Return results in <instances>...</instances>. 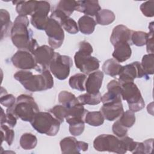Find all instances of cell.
<instances>
[{"label":"cell","instance_id":"cell-1","mask_svg":"<svg viewBox=\"0 0 154 154\" xmlns=\"http://www.w3.org/2000/svg\"><path fill=\"white\" fill-rule=\"evenodd\" d=\"M29 23L27 16L19 15L14 21L10 35L11 41L16 48L32 53L38 45L36 40L32 38V32L28 28Z\"/></svg>","mask_w":154,"mask_h":154},{"label":"cell","instance_id":"cell-2","mask_svg":"<svg viewBox=\"0 0 154 154\" xmlns=\"http://www.w3.org/2000/svg\"><path fill=\"white\" fill-rule=\"evenodd\" d=\"M14 78L29 91H44L54 86L53 77L48 69L43 70L37 75H33L29 70H21L14 73Z\"/></svg>","mask_w":154,"mask_h":154},{"label":"cell","instance_id":"cell-3","mask_svg":"<svg viewBox=\"0 0 154 154\" xmlns=\"http://www.w3.org/2000/svg\"><path fill=\"white\" fill-rule=\"evenodd\" d=\"M93 47L90 43L82 41L79 43V50L74 55V62L76 67L84 74L96 71L99 67V60L91 55Z\"/></svg>","mask_w":154,"mask_h":154},{"label":"cell","instance_id":"cell-4","mask_svg":"<svg viewBox=\"0 0 154 154\" xmlns=\"http://www.w3.org/2000/svg\"><path fill=\"white\" fill-rule=\"evenodd\" d=\"M11 111L22 120L31 122L35 114L39 112V108L34 98L28 94H20L16 103L10 108Z\"/></svg>","mask_w":154,"mask_h":154},{"label":"cell","instance_id":"cell-5","mask_svg":"<svg viewBox=\"0 0 154 154\" xmlns=\"http://www.w3.org/2000/svg\"><path fill=\"white\" fill-rule=\"evenodd\" d=\"M38 133L55 136L58 132L61 123L49 112H38L30 122Z\"/></svg>","mask_w":154,"mask_h":154},{"label":"cell","instance_id":"cell-6","mask_svg":"<svg viewBox=\"0 0 154 154\" xmlns=\"http://www.w3.org/2000/svg\"><path fill=\"white\" fill-rule=\"evenodd\" d=\"M121 97L128 104L129 110L138 112L144 108L145 103L141 92L134 82L122 84Z\"/></svg>","mask_w":154,"mask_h":154},{"label":"cell","instance_id":"cell-7","mask_svg":"<svg viewBox=\"0 0 154 154\" xmlns=\"http://www.w3.org/2000/svg\"><path fill=\"white\" fill-rule=\"evenodd\" d=\"M93 147L99 152L108 151L120 154L127 152L122 139L109 134H102L95 138Z\"/></svg>","mask_w":154,"mask_h":154},{"label":"cell","instance_id":"cell-8","mask_svg":"<svg viewBox=\"0 0 154 154\" xmlns=\"http://www.w3.org/2000/svg\"><path fill=\"white\" fill-rule=\"evenodd\" d=\"M72 66L73 61L69 56L62 55L58 52H55L49 68L56 78L64 80L69 76Z\"/></svg>","mask_w":154,"mask_h":154},{"label":"cell","instance_id":"cell-9","mask_svg":"<svg viewBox=\"0 0 154 154\" xmlns=\"http://www.w3.org/2000/svg\"><path fill=\"white\" fill-rule=\"evenodd\" d=\"M45 31L48 37L49 46L54 49L59 48L64 39V30L60 23L54 19L49 17Z\"/></svg>","mask_w":154,"mask_h":154},{"label":"cell","instance_id":"cell-10","mask_svg":"<svg viewBox=\"0 0 154 154\" xmlns=\"http://www.w3.org/2000/svg\"><path fill=\"white\" fill-rule=\"evenodd\" d=\"M51 5L48 1H37L34 13L31 15V23L37 29L45 30L49 19L48 14Z\"/></svg>","mask_w":154,"mask_h":154},{"label":"cell","instance_id":"cell-11","mask_svg":"<svg viewBox=\"0 0 154 154\" xmlns=\"http://www.w3.org/2000/svg\"><path fill=\"white\" fill-rule=\"evenodd\" d=\"M119 75V81L121 84L134 82L135 78L147 77L148 76L142 68L141 63L138 61H134L131 64L122 66Z\"/></svg>","mask_w":154,"mask_h":154},{"label":"cell","instance_id":"cell-12","mask_svg":"<svg viewBox=\"0 0 154 154\" xmlns=\"http://www.w3.org/2000/svg\"><path fill=\"white\" fill-rule=\"evenodd\" d=\"M11 62L14 66L22 70L36 69L38 67L32 54L26 50H18L12 57Z\"/></svg>","mask_w":154,"mask_h":154},{"label":"cell","instance_id":"cell-13","mask_svg":"<svg viewBox=\"0 0 154 154\" xmlns=\"http://www.w3.org/2000/svg\"><path fill=\"white\" fill-rule=\"evenodd\" d=\"M37 64V70L41 72L48 69L54 58L55 52L53 48L47 45L38 46L32 53Z\"/></svg>","mask_w":154,"mask_h":154},{"label":"cell","instance_id":"cell-14","mask_svg":"<svg viewBox=\"0 0 154 154\" xmlns=\"http://www.w3.org/2000/svg\"><path fill=\"white\" fill-rule=\"evenodd\" d=\"M61 153H79L81 151H86L88 149V143L77 141L75 137H65L60 143Z\"/></svg>","mask_w":154,"mask_h":154},{"label":"cell","instance_id":"cell-15","mask_svg":"<svg viewBox=\"0 0 154 154\" xmlns=\"http://www.w3.org/2000/svg\"><path fill=\"white\" fill-rule=\"evenodd\" d=\"M50 17L58 21L62 28L70 34H75L79 31L77 23L72 18L67 16L63 11L57 8H54Z\"/></svg>","mask_w":154,"mask_h":154},{"label":"cell","instance_id":"cell-16","mask_svg":"<svg viewBox=\"0 0 154 154\" xmlns=\"http://www.w3.org/2000/svg\"><path fill=\"white\" fill-rule=\"evenodd\" d=\"M104 118L108 121H114L123 114V107L122 101H115L103 103L100 108Z\"/></svg>","mask_w":154,"mask_h":154},{"label":"cell","instance_id":"cell-17","mask_svg":"<svg viewBox=\"0 0 154 154\" xmlns=\"http://www.w3.org/2000/svg\"><path fill=\"white\" fill-rule=\"evenodd\" d=\"M107 89L108 92L101 97V102L103 103L115 101H122V84L119 81L111 80L107 84Z\"/></svg>","mask_w":154,"mask_h":154},{"label":"cell","instance_id":"cell-18","mask_svg":"<svg viewBox=\"0 0 154 154\" xmlns=\"http://www.w3.org/2000/svg\"><path fill=\"white\" fill-rule=\"evenodd\" d=\"M103 79V73L100 70H96L89 74L85 82V88L87 93L97 94L101 88Z\"/></svg>","mask_w":154,"mask_h":154},{"label":"cell","instance_id":"cell-19","mask_svg":"<svg viewBox=\"0 0 154 154\" xmlns=\"http://www.w3.org/2000/svg\"><path fill=\"white\" fill-rule=\"evenodd\" d=\"M113 46L114 50L112 55L117 62L123 63L131 57L132 50L130 43L125 41H120L117 42Z\"/></svg>","mask_w":154,"mask_h":154},{"label":"cell","instance_id":"cell-20","mask_svg":"<svg viewBox=\"0 0 154 154\" xmlns=\"http://www.w3.org/2000/svg\"><path fill=\"white\" fill-rule=\"evenodd\" d=\"M67 109V115L65 119L67 123L72 125L81 122H85V116L88 112V110L84 108L83 105L78 103Z\"/></svg>","mask_w":154,"mask_h":154},{"label":"cell","instance_id":"cell-21","mask_svg":"<svg viewBox=\"0 0 154 154\" xmlns=\"http://www.w3.org/2000/svg\"><path fill=\"white\" fill-rule=\"evenodd\" d=\"M76 3L75 10L83 13L86 16H95L101 10L98 1H77Z\"/></svg>","mask_w":154,"mask_h":154},{"label":"cell","instance_id":"cell-22","mask_svg":"<svg viewBox=\"0 0 154 154\" xmlns=\"http://www.w3.org/2000/svg\"><path fill=\"white\" fill-rule=\"evenodd\" d=\"M132 31L123 25H119L115 26L112 31L110 42L112 45L120 41H125L129 43L131 41Z\"/></svg>","mask_w":154,"mask_h":154},{"label":"cell","instance_id":"cell-23","mask_svg":"<svg viewBox=\"0 0 154 154\" xmlns=\"http://www.w3.org/2000/svg\"><path fill=\"white\" fill-rule=\"evenodd\" d=\"M37 1H13V3L16 5V10L19 15L26 16L32 15L34 13Z\"/></svg>","mask_w":154,"mask_h":154},{"label":"cell","instance_id":"cell-24","mask_svg":"<svg viewBox=\"0 0 154 154\" xmlns=\"http://www.w3.org/2000/svg\"><path fill=\"white\" fill-rule=\"evenodd\" d=\"M96 25V20L88 16H82L78 22L79 30L84 34L89 35L93 32Z\"/></svg>","mask_w":154,"mask_h":154},{"label":"cell","instance_id":"cell-25","mask_svg":"<svg viewBox=\"0 0 154 154\" xmlns=\"http://www.w3.org/2000/svg\"><path fill=\"white\" fill-rule=\"evenodd\" d=\"M1 15V38L3 39L11 33L13 23L10 20V16L8 11L4 9L0 10Z\"/></svg>","mask_w":154,"mask_h":154},{"label":"cell","instance_id":"cell-26","mask_svg":"<svg viewBox=\"0 0 154 154\" xmlns=\"http://www.w3.org/2000/svg\"><path fill=\"white\" fill-rule=\"evenodd\" d=\"M102 71L110 76L114 77L119 75L122 66L114 59H108L106 60L102 65Z\"/></svg>","mask_w":154,"mask_h":154},{"label":"cell","instance_id":"cell-27","mask_svg":"<svg viewBox=\"0 0 154 154\" xmlns=\"http://www.w3.org/2000/svg\"><path fill=\"white\" fill-rule=\"evenodd\" d=\"M96 22L101 25H108L112 23L116 18L114 13L108 9H101L96 15Z\"/></svg>","mask_w":154,"mask_h":154},{"label":"cell","instance_id":"cell-28","mask_svg":"<svg viewBox=\"0 0 154 154\" xmlns=\"http://www.w3.org/2000/svg\"><path fill=\"white\" fill-rule=\"evenodd\" d=\"M58 101L67 109L79 103L78 97L67 91H62L58 94Z\"/></svg>","mask_w":154,"mask_h":154},{"label":"cell","instance_id":"cell-29","mask_svg":"<svg viewBox=\"0 0 154 154\" xmlns=\"http://www.w3.org/2000/svg\"><path fill=\"white\" fill-rule=\"evenodd\" d=\"M87 79V76L84 73H76L72 76L69 79V84L73 89L80 91H84L85 88V82Z\"/></svg>","mask_w":154,"mask_h":154},{"label":"cell","instance_id":"cell-30","mask_svg":"<svg viewBox=\"0 0 154 154\" xmlns=\"http://www.w3.org/2000/svg\"><path fill=\"white\" fill-rule=\"evenodd\" d=\"M105 118L101 111H88L85 116V123L93 126H99L104 122Z\"/></svg>","mask_w":154,"mask_h":154},{"label":"cell","instance_id":"cell-31","mask_svg":"<svg viewBox=\"0 0 154 154\" xmlns=\"http://www.w3.org/2000/svg\"><path fill=\"white\" fill-rule=\"evenodd\" d=\"M102 95L100 92L97 94H93L88 93L79 95L78 97L79 102L84 105H95L100 103L101 102Z\"/></svg>","mask_w":154,"mask_h":154},{"label":"cell","instance_id":"cell-32","mask_svg":"<svg viewBox=\"0 0 154 154\" xmlns=\"http://www.w3.org/2000/svg\"><path fill=\"white\" fill-rule=\"evenodd\" d=\"M37 144V137L31 133H25L20 138V145L25 150H31L35 147Z\"/></svg>","mask_w":154,"mask_h":154},{"label":"cell","instance_id":"cell-33","mask_svg":"<svg viewBox=\"0 0 154 154\" xmlns=\"http://www.w3.org/2000/svg\"><path fill=\"white\" fill-rule=\"evenodd\" d=\"M76 1L73 0H61L57 4V8L63 11L66 15L69 16L76 9Z\"/></svg>","mask_w":154,"mask_h":154},{"label":"cell","instance_id":"cell-34","mask_svg":"<svg viewBox=\"0 0 154 154\" xmlns=\"http://www.w3.org/2000/svg\"><path fill=\"white\" fill-rule=\"evenodd\" d=\"M141 65L147 75L154 73V54H148L143 57Z\"/></svg>","mask_w":154,"mask_h":154},{"label":"cell","instance_id":"cell-35","mask_svg":"<svg viewBox=\"0 0 154 154\" xmlns=\"http://www.w3.org/2000/svg\"><path fill=\"white\" fill-rule=\"evenodd\" d=\"M118 120L123 126L126 128H129L132 127L135 122V116L134 112L132 111L127 110L123 112Z\"/></svg>","mask_w":154,"mask_h":154},{"label":"cell","instance_id":"cell-36","mask_svg":"<svg viewBox=\"0 0 154 154\" xmlns=\"http://www.w3.org/2000/svg\"><path fill=\"white\" fill-rule=\"evenodd\" d=\"M49 112H51L61 123H62L67 115L68 109L62 105H57L51 108L49 110Z\"/></svg>","mask_w":154,"mask_h":154},{"label":"cell","instance_id":"cell-37","mask_svg":"<svg viewBox=\"0 0 154 154\" xmlns=\"http://www.w3.org/2000/svg\"><path fill=\"white\" fill-rule=\"evenodd\" d=\"M1 142L5 141L8 146H11L13 142L14 138V132L12 129H10L8 126L4 124L1 125Z\"/></svg>","mask_w":154,"mask_h":154},{"label":"cell","instance_id":"cell-38","mask_svg":"<svg viewBox=\"0 0 154 154\" xmlns=\"http://www.w3.org/2000/svg\"><path fill=\"white\" fill-rule=\"evenodd\" d=\"M148 33L143 31H132L131 42L137 46H143L146 45Z\"/></svg>","mask_w":154,"mask_h":154},{"label":"cell","instance_id":"cell-39","mask_svg":"<svg viewBox=\"0 0 154 154\" xmlns=\"http://www.w3.org/2000/svg\"><path fill=\"white\" fill-rule=\"evenodd\" d=\"M153 5L154 1H146L142 3L140 5V10L143 14L146 17H153L154 16V11H153Z\"/></svg>","mask_w":154,"mask_h":154},{"label":"cell","instance_id":"cell-40","mask_svg":"<svg viewBox=\"0 0 154 154\" xmlns=\"http://www.w3.org/2000/svg\"><path fill=\"white\" fill-rule=\"evenodd\" d=\"M16 102V99L13 94H7V91L4 93V94H1L0 103L4 106L7 108L12 107Z\"/></svg>","mask_w":154,"mask_h":154},{"label":"cell","instance_id":"cell-41","mask_svg":"<svg viewBox=\"0 0 154 154\" xmlns=\"http://www.w3.org/2000/svg\"><path fill=\"white\" fill-rule=\"evenodd\" d=\"M112 130L113 133L119 138H123L126 136L128 134V128L123 126L119 120L114 122L112 127Z\"/></svg>","mask_w":154,"mask_h":154},{"label":"cell","instance_id":"cell-42","mask_svg":"<svg viewBox=\"0 0 154 154\" xmlns=\"http://www.w3.org/2000/svg\"><path fill=\"white\" fill-rule=\"evenodd\" d=\"M149 32L148 33L146 41V50L149 54H153V22L149 26Z\"/></svg>","mask_w":154,"mask_h":154},{"label":"cell","instance_id":"cell-43","mask_svg":"<svg viewBox=\"0 0 154 154\" xmlns=\"http://www.w3.org/2000/svg\"><path fill=\"white\" fill-rule=\"evenodd\" d=\"M85 122H81L69 125V132L73 136L80 135L84 130Z\"/></svg>","mask_w":154,"mask_h":154},{"label":"cell","instance_id":"cell-44","mask_svg":"<svg viewBox=\"0 0 154 154\" xmlns=\"http://www.w3.org/2000/svg\"><path fill=\"white\" fill-rule=\"evenodd\" d=\"M17 119V116L8 108L6 110V123L10 128H14L16 126Z\"/></svg>","mask_w":154,"mask_h":154},{"label":"cell","instance_id":"cell-45","mask_svg":"<svg viewBox=\"0 0 154 154\" xmlns=\"http://www.w3.org/2000/svg\"><path fill=\"white\" fill-rule=\"evenodd\" d=\"M145 147V153H150L153 149V139H148L143 141Z\"/></svg>","mask_w":154,"mask_h":154},{"label":"cell","instance_id":"cell-46","mask_svg":"<svg viewBox=\"0 0 154 154\" xmlns=\"http://www.w3.org/2000/svg\"><path fill=\"white\" fill-rule=\"evenodd\" d=\"M132 153H138V154H144L145 153V147L143 142V143H139L137 142L136 147L134 150V151L132 152Z\"/></svg>","mask_w":154,"mask_h":154},{"label":"cell","instance_id":"cell-47","mask_svg":"<svg viewBox=\"0 0 154 154\" xmlns=\"http://www.w3.org/2000/svg\"><path fill=\"white\" fill-rule=\"evenodd\" d=\"M6 123V113L5 114L2 108H1V125Z\"/></svg>","mask_w":154,"mask_h":154}]
</instances>
